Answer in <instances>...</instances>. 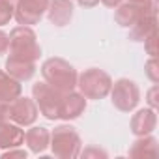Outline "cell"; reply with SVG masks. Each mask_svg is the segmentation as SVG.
I'll list each match as a JSON object with an SVG mask.
<instances>
[{
  "mask_svg": "<svg viewBox=\"0 0 159 159\" xmlns=\"http://www.w3.org/2000/svg\"><path fill=\"white\" fill-rule=\"evenodd\" d=\"M41 75H43V81L47 84H51L52 88H56L62 94H67L71 90L77 88V69L64 58L52 56L47 58L41 64Z\"/></svg>",
  "mask_w": 159,
  "mask_h": 159,
  "instance_id": "1",
  "label": "cell"
},
{
  "mask_svg": "<svg viewBox=\"0 0 159 159\" xmlns=\"http://www.w3.org/2000/svg\"><path fill=\"white\" fill-rule=\"evenodd\" d=\"M8 56L26 60V62H38L41 56V47L38 43V36L32 30V26H15L10 32V47Z\"/></svg>",
  "mask_w": 159,
  "mask_h": 159,
  "instance_id": "2",
  "label": "cell"
},
{
  "mask_svg": "<svg viewBox=\"0 0 159 159\" xmlns=\"http://www.w3.org/2000/svg\"><path fill=\"white\" fill-rule=\"evenodd\" d=\"M49 148H51L54 157L73 159V157H79V153H81L83 140H81V135L77 133V129L73 125L62 124V125H56L51 131Z\"/></svg>",
  "mask_w": 159,
  "mask_h": 159,
  "instance_id": "3",
  "label": "cell"
},
{
  "mask_svg": "<svg viewBox=\"0 0 159 159\" xmlns=\"http://www.w3.org/2000/svg\"><path fill=\"white\" fill-rule=\"evenodd\" d=\"M112 86V79L107 71L99 67L84 69L77 77V88L86 99H103L109 96Z\"/></svg>",
  "mask_w": 159,
  "mask_h": 159,
  "instance_id": "4",
  "label": "cell"
},
{
  "mask_svg": "<svg viewBox=\"0 0 159 159\" xmlns=\"http://www.w3.org/2000/svg\"><path fill=\"white\" fill-rule=\"evenodd\" d=\"M64 94L47 84L45 81L36 83L32 86V99L38 105V111L47 118V120H58L60 118V105H62Z\"/></svg>",
  "mask_w": 159,
  "mask_h": 159,
  "instance_id": "5",
  "label": "cell"
},
{
  "mask_svg": "<svg viewBox=\"0 0 159 159\" xmlns=\"http://www.w3.org/2000/svg\"><path fill=\"white\" fill-rule=\"evenodd\" d=\"M111 101L122 112H133L140 101V90L131 79H118L111 86Z\"/></svg>",
  "mask_w": 159,
  "mask_h": 159,
  "instance_id": "6",
  "label": "cell"
},
{
  "mask_svg": "<svg viewBox=\"0 0 159 159\" xmlns=\"http://www.w3.org/2000/svg\"><path fill=\"white\" fill-rule=\"evenodd\" d=\"M38 105L32 98H15L13 101L8 103V120L21 125V127H28L34 125V122L38 120Z\"/></svg>",
  "mask_w": 159,
  "mask_h": 159,
  "instance_id": "7",
  "label": "cell"
},
{
  "mask_svg": "<svg viewBox=\"0 0 159 159\" xmlns=\"http://www.w3.org/2000/svg\"><path fill=\"white\" fill-rule=\"evenodd\" d=\"M47 6H49V0H15L13 19L17 21V25L34 26L43 19Z\"/></svg>",
  "mask_w": 159,
  "mask_h": 159,
  "instance_id": "8",
  "label": "cell"
},
{
  "mask_svg": "<svg viewBox=\"0 0 159 159\" xmlns=\"http://www.w3.org/2000/svg\"><path fill=\"white\" fill-rule=\"evenodd\" d=\"M155 4L152 6H142V4H135V2H122L120 6H116L114 10V21L124 26V28H131L140 17H144L150 10H153Z\"/></svg>",
  "mask_w": 159,
  "mask_h": 159,
  "instance_id": "9",
  "label": "cell"
},
{
  "mask_svg": "<svg viewBox=\"0 0 159 159\" xmlns=\"http://www.w3.org/2000/svg\"><path fill=\"white\" fill-rule=\"evenodd\" d=\"M86 111V98L81 92H67L62 98V105H60V120H77L83 112Z\"/></svg>",
  "mask_w": 159,
  "mask_h": 159,
  "instance_id": "10",
  "label": "cell"
},
{
  "mask_svg": "<svg viewBox=\"0 0 159 159\" xmlns=\"http://www.w3.org/2000/svg\"><path fill=\"white\" fill-rule=\"evenodd\" d=\"M155 127H157V114H155V109H150V107L137 111L129 122V129L135 137L152 135Z\"/></svg>",
  "mask_w": 159,
  "mask_h": 159,
  "instance_id": "11",
  "label": "cell"
},
{
  "mask_svg": "<svg viewBox=\"0 0 159 159\" xmlns=\"http://www.w3.org/2000/svg\"><path fill=\"white\" fill-rule=\"evenodd\" d=\"M45 13L54 26H67L73 19V0H49Z\"/></svg>",
  "mask_w": 159,
  "mask_h": 159,
  "instance_id": "12",
  "label": "cell"
},
{
  "mask_svg": "<svg viewBox=\"0 0 159 159\" xmlns=\"http://www.w3.org/2000/svg\"><path fill=\"white\" fill-rule=\"evenodd\" d=\"M23 140H25V129H21V125L8 120L0 122V150L19 148Z\"/></svg>",
  "mask_w": 159,
  "mask_h": 159,
  "instance_id": "13",
  "label": "cell"
},
{
  "mask_svg": "<svg viewBox=\"0 0 159 159\" xmlns=\"http://www.w3.org/2000/svg\"><path fill=\"white\" fill-rule=\"evenodd\" d=\"M153 30H157V10H150L144 17H140L131 28H129V39L133 41H144Z\"/></svg>",
  "mask_w": 159,
  "mask_h": 159,
  "instance_id": "14",
  "label": "cell"
},
{
  "mask_svg": "<svg viewBox=\"0 0 159 159\" xmlns=\"http://www.w3.org/2000/svg\"><path fill=\"white\" fill-rule=\"evenodd\" d=\"M49 139H51V133L47 127H41V125H34L30 127L26 133H25V144L28 146V150L32 153H43L47 148H49Z\"/></svg>",
  "mask_w": 159,
  "mask_h": 159,
  "instance_id": "15",
  "label": "cell"
},
{
  "mask_svg": "<svg viewBox=\"0 0 159 159\" xmlns=\"http://www.w3.org/2000/svg\"><path fill=\"white\" fill-rule=\"evenodd\" d=\"M6 73H10L13 79H17L19 83H26L34 77L36 73V62H26V60H19V58H6Z\"/></svg>",
  "mask_w": 159,
  "mask_h": 159,
  "instance_id": "16",
  "label": "cell"
},
{
  "mask_svg": "<svg viewBox=\"0 0 159 159\" xmlns=\"http://www.w3.org/2000/svg\"><path fill=\"white\" fill-rule=\"evenodd\" d=\"M129 157H155L159 153V144L157 139L152 135L137 137V140L129 146Z\"/></svg>",
  "mask_w": 159,
  "mask_h": 159,
  "instance_id": "17",
  "label": "cell"
},
{
  "mask_svg": "<svg viewBox=\"0 0 159 159\" xmlns=\"http://www.w3.org/2000/svg\"><path fill=\"white\" fill-rule=\"evenodd\" d=\"M23 92V84L13 79L10 73L0 69V103H10L15 98H19Z\"/></svg>",
  "mask_w": 159,
  "mask_h": 159,
  "instance_id": "18",
  "label": "cell"
},
{
  "mask_svg": "<svg viewBox=\"0 0 159 159\" xmlns=\"http://www.w3.org/2000/svg\"><path fill=\"white\" fill-rule=\"evenodd\" d=\"M15 13V0H0V26L10 25Z\"/></svg>",
  "mask_w": 159,
  "mask_h": 159,
  "instance_id": "19",
  "label": "cell"
},
{
  "mask_svg": "<svg viewBox=\"0 0 159 159\" xmlns=\"http://www.w3.org/2000/svg\"><path fill=\"white\" fill-rule=\"evenodd\" d=\"M144 73H146V77L150 79L153 84L159 83V64H157L155 56H150V60L144 64Z\"/></svg>",
  "mask_w": 159,
  "mask_h": 159,
  "instance_id": "20",
  "label": "cell"
},
{
  "mask_svg": "<svg viewBox=\"0 0 159 159\" xmlns=\"http://www.w3.org/2000/svg\"><path fill=\"white\" fill-rule=\"evenodd\" d=\"M142 43H144V49L150 56H157V30H153Z\"/></svg>",
  "mask_w": 159,
  "mask_h": 159,
  "instance_id": "21",
  "label": "cell"
},
{
  "mask_svg": "<svg viewBox=\"0 0 159 159\" xmlns=\"http://www.w3.org/2000/svg\"><path fill=\"white\" fill-rule=\"evenodd\" d=\"M26 150H19V148H11V150H4L2 152V159H11V157H21L26 159Z\"/></svg>",
  "mask_w": 159,
  "mask_h": 159,
  "instance_id": "22",
  "label": "cell"
},
{
  "mask_svg": "<svg viewBox=\"0 0 159 159\" xmlns=\"http://www.w3.org/2000/svg\"><path fill=\"white\" fill-rule=\"evenodd\" d=\"M157 92H159V86L153 84L150 90H148V96H146V101L150 105V109H157Z\"/></svg>",
  "mask_w": 159,
  "mask_h": 159,
  "instance_id": "23",
  "label": "cell"
},
{
  "mask_svg": "<svg viewBox=\"0 0 159 159\" xmlns=\"http://www.w3.org/2000/svg\"><path fill=\"white\" fill-rule=\"evenodd\" d=\"M8 47H10V34L0 30V56L8 52Z\"/></svg>",
  "mask_w": 159,
  "mask_h": 159,
  "instance_id": "24",
  "label": "cell"
},
{
  "mask_svg": "<svg viewBox=\"0 0 159 159\" xmlns=\"http://www.w3.org/2000/svg\"><path fill=\"white\" fill-rule=\"evenodd\" d=\"M79 155H83V157H90V155H96V157H107V152L99 150V148H88V150H81V153Z\"/></svg>",
  "mask_w": 159,
  "mask_h": 159,
  "instance_id": "25",
  "label": "cell"
},
{
  "mask_svg": "<svg viewBox=\"0 0 159 159\" xmlns=\"http://www.w3.org/2000/svg\"><path fill=\"white\" fill-rule=\"evenodd\" d=\"M77 2L81 4L83 8H94V6L99 4V0H77Z\"/></svg>",
  "mask_w": 159,
  "mask_h": 159,
  "instance_id": "26",
  "label": "cell"
},
{
  "mask_svg": "<svg viewBox=\"0 0 159 159\" xmlns=\"http://www.w3.org/2000/svg\"><path fill=\"white\" fill-rule=\"evenodd\" d=\"M8 120V103H0V122Z\"/></svg>",
  "mask_w": 159,
  "mask_h": 159,
  "instance_id": "27",
  "label": "cell"
},
{
  "mask_svg": "<svg viewBox=\"0 0 159 159\" xmlns=\"http://www.w3.org/2000/svg\"><path fill=\"white\" fill-rule=\"evenodd\" d=\"M99 2H103L107 8H116V6H120L124 0H99Z\"/></svg>",
  "mask_w": 159,
  "mask_h": 159,
  "instance_id": "28",
  "label": "cell"
},
{
  "mask_svg": "<svg viewBox=\"0 0 159 159\" xmlns=\"http://www.w3.org/2000/svg\"><path fill=\"white\" fill-rule=\"evenodd\" d=\"M127 2H135V4H142V6H152L155 4L153 0H127Z\"/></svg>",
  "mask_w": 159,
  "mask_h": 159,
  "instance_id": "29",
  "label": "cell"
}]
</instances>
